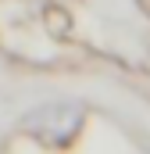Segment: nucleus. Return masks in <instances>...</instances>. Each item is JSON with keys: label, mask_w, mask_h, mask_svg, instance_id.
<instances>
[{"label": "nucleus", "mask_w": 150, "mask_h": 154, "mask_svg": "<svg viewBox=\"0 0 150 154\" xmlns=\"http://www.w3.org/2000/svg\"><path fill=\"white\" fill-rule=\"evenodd\" d=\"M86 125V108L72 100H46L22 115V133H29L43 147H72Z\"/></svg>", "instance_id": "1"}]
</instances>
